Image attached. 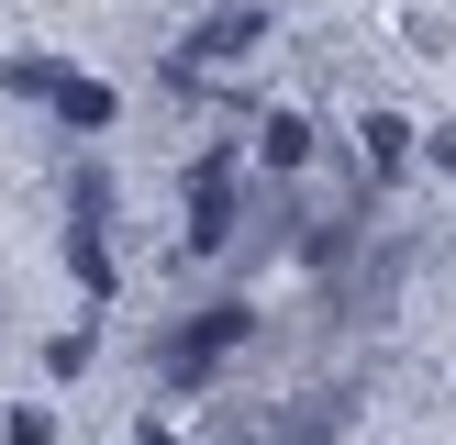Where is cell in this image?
I'll use <instances>...</instances> for the list:
<instances>
[{
    "mask_svg": "<svg viewBox=\"0 0 456 445\" xmlns=\"http://www.w3.org/2000/svg\"><path fill=\"white\" fill-rule=\"evenodd\" d=\"M212 245H234V145L190 167V256H212Z\"/></svg>",
    "mask_w": 456,
    "mask_h": 445,
    "instance_id": "3",
    "label": "cell"
},
{
    "mask_svg": "<svg viewBox=\"0 0 456 445\" xmlns=\"http://www.w3.org/2000/svg\"><path fill=\"white\" fill-rule=\"evenodd\" d=\"M423 156H435V167L456 178V123H435V134H423Z\"/></svg>",
    "mask_w": 456,
    "mask_h": 445,
    "instance_id": "12",
    "label": "cell"
},
{
    "mask_svg": "<svg viewBox=\"0 0 456 445\" xmlns=\"http://www.w3.org/2000/svg\"><path fill=\"white\" fill-rule=\"evenodd\" d=\"M256 167H312V123H301V111H267V123H256Z\"/></svg>",
    "mask_w": 456,
    "mask_h": 445,
    "instance_id": "6",
    "label": "cell"
},
{
    "mask_svg": "<svg viewBox=\"0 0 456 445\" xmlns=\"http://www.w3.org/2000/svg\"><path fill=\"white\" fill-rule=\"evenodd\" d=\"M245 334H256V312H245V301H212L200 323L167 334V378H178V390H200V378H212V356H234Z\"/></svg>",
    "mask_w": 456,
    "mask_h": 445,
    "instance_id": "2",
    "label": "cell"
},
{
    "mask_svg": "<svg viewBox=\"0 0 456 445\" xmlns=\"http://www.w3.org/2000/svg\"><path fill=\"white\" fill-rule=\"evenodd\" d=\"M89 356H101V334H89V323H78V334H56V345H45V368H56V378H78V368H89Z\"/></svg>",
    "mask_w": 456,
    "mask_h": 445,
    "instance_id": "10",
    "label": "cell"
},
{
    "mask_svg": "<svg viewBox=\"0 0 456 445\" xmlns=\"http://www.w3.org/2000/svg\"><path fill=\"white\" fill-rule=\"evenodd\" d=\"M256 44H267V12H200L190 44H178V89H200V78H245V67H256Z\"/></svg>",
    "mask_w": 456,
    "mask_h": 445,
    "instance_id": "1",
    "label": "cell"
},
{
    "mask_svg": "<svg viewBox=\"0 0 456 445\" xmlns=\"http://www.w3.org/2000/svg\"><path fill=\"white\" fill-rule=\"evenodd\" d=\"M267 434H279V445H346L356 434V390H301Z\"/></svg>",
    "mask_w": 456,
    "mask_h": 445,
    "instance_id": "4",
    "label": "cell"
},
{
    "mask_svg": "<svg viewBox=\"0 0 456 445\" xmlns=\"http://www.w3.org/2000/svg\"><path fill=\"white\" fill-rule=\"evenodd\" d=\"M67 200H78V222H101V212H111V178H101V167H78V178H67Z\"/></svg>",
    "mask_w": 456,
    "mask_h": 445,
    "instance_id": "11",
    "label": "cell"
},
{
    "mask_svg": "<svg viewBox=\"0 0 456 445\" xmlns=\"http://www.w3.org/2000/svg\"><path fill=\"white\" fill-rule=\"evenodd\" d=\"M356 156H368V178H401L412 167V123H401V111H368V123H356Z\"/></svg>",
    "mask_w": 456,
    "mask_h": 445,
    "instance_id": "5",
    "label": "cell"
},
{
    "mask_svg": "<svg viewBox=\"0 0 456 445\" xmlns=\"http://www.w3.org/2000/svg\"><path fill=\"white\" fill-rule=\"evenodd\" d=\"M111 111H123V101H111L101 78H56V123H78V134H111Z\"/></svg>",
    "mask_w": 456,
    "mask_h": 445,
    "instance_id": "7",
    "label": "cell"
},
{
    "mask_svg": "<svg viewBox=\"0 0 456 445\" xmlns=\"http://www.w3.org/2000/svg\"><path fill=\"white\" fill-rule=\"evenodd\" d=\"M67 267H78V289H89V301L111 289V245H101V222H67Z\"/></svg>",
    "mask_w": 456,
    "mask_h": 445,
    "instance_id": "8",
    "label": "cell"
},
{
    "mask_svg": "<svg viewBox=\"0 0 456 445\" xmlns=\"http://www.w3.org/2000/svg\"><path fill=\"white\" fill-rule=\"evenodd\" d=\"M0 78H12L22 101H56V78H67V67H56V56H12V67H0Z\"/></svg>",
    "mask_w": 456,
    "mask_h": 445,
    "instance_id": "9",
    "label": "cell"
}]
</instances>
